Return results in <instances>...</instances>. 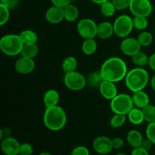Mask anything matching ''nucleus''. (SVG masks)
Returning a JSON list of instances; mask_svg holds the SVG:
<instances>
[{"instance_id": "1", "label": "nucleus", "mask_w": 155, "mask_h": 155, "mask_svg": "<svg viewBox=\"0 0 155 155\" xmlns=\"http://www.w3.org/2000/svg\"><path fill=\"white\" fill-rule=\"evenodd\" d=\"M104 80L117 83L125 79L128 71L126 62L118 57H111L104 61L100 69Z\"/></svg>"}, {"instance_id": "2", "label": "nucleus", "mask_w": 155, "mask_h": 155, "mask_svg": "<svg viewBox=\"0 0 155 155\" xmlns=\"http://www.w3.org/2000/svg\"><path fill=\"white\" fill-rule=\"evenodd\" d=\"M43 123L47 129L58 131L63 129L67 123V114L60 106L46 107L43 114Z\"/></svg>"}, {"instance_id": "3", "label": "nucleus", "mask_w": 155, "mask_h": 155, "mask_svg": "<svg viewBox=\"0 0 155 155\" xmlns=\"http://www.w3.org/2000/svg\"><path fill=\"white\" fill-rule=\"evenodd\" d=\"M124 80L126 86L131 92H138L143 90L147 86L149 82V74L145 69L137 67L128 71Z\"/></svg>"}, {"instance_id": "4", "label": "nucleus", "mask_w": 155, "mask_h": 155, "mask_svg": "<svg viewBox=\"0 0 155 155\" xmlns=\"http://www.w3.org/2000/svg\"><path fill=\"white\" fill-rule=\"evenodd\" d=\"M24 45L19 35L8 34L2 36L0 40L1 51L8 56H16L21 54Z\"/></svg>"}, {"instance_id": "5", "label": "nucleus", "mask_w": 155, "mask_h": 155, "mask_svg": "<svg viewBox=\"0 0 155 155\" xmlns=\"http://www.w3.org/2000/svg\"><path fill=\"white\" fill-rule=\"evenodd\" d=\"M110 109L114 114L127 115L134 107L132 96L128 94H118L110 101Z\"/></svg>"}, {"instance_id": "6", "label": "nucleus", "mask_w": 155, "mask_h": 155, "mask_svg": "<svg viewBox=\"0 0 155 155\" xmlns=\"http://www.w3.org/2000/svg\"><path fill=\"white\" fill-rule=\"evenodd\" d=\"M114 34L120 38H126L133 29V18L127 15H120L113 24Z\"/></svg>"}, {"instance_id": "7", "label": "nucleus", "mask_w": 155, "mask_h": 155, "mask_svg": "<svg viewBox=\"0 0 155 155\" xmlns=\"http://www.w3.org/2000/svg\"><path fill=\"white\" fill-rule=\"evenodd\" d=\"M64 83L68 89L72 91H80L87 85L86 77L76 71L65 74Z\"/></svg>"}, {"instance_id": "8", "label": "nucleus", "mask_w": 155, "mask_h": 155, "mask_svg": "<svg viewBox=\"0 0 155 155\" xmlns=\"http://www.w3.org/2000/svg\"><path fill=\"white\" fill-rule=\"evenodd\" d=\"M97 27L98 24L92 19L84 18L78 22L77 26L79 35L83 39H91L97 36Z\"/></svg>"}, {"instance_id": "9", "label": "nucleus", "mask_w": 155, "mask_h": 155, "mask_svg": "<svg viewBox=\"0 0 155 155\" xmlns=\"http://www.w3.org/2000/svg\"><path fill=\"white\" fill-rule=\"evenodd\" d=\"M129 8L134 16L148 18L152 13L153 6L150 0H132Z\"/></svg>"}, {"instance_id": "10", "label": "nucleus", "mask_w": 155, "mask_h": 155, "mask_svg": "<svg viewBox=\"0 0 155 155\" xmlns=\"http://www.w3.org/2000/svg\"><path fill=\"white\" fill-rule=\"evenodd\" d=\"M92 147L95 152L98 154L105 155L109 154L114 149L112 145V139L107 136H98L92 143Z\"/></svg>"}, {"instance_id": "11", "label": "nucleus", "mask_w": 155, "mask_h": 155, "mask_svg": "<svg viewBox=\"0 0 155 155\" xmlns=\"http://www.w3.org/2000/svg\"><path fill=\"white\" fill-rule=\"evenodd\" d=\"M21 144L15 138L8 136L2 139L1 149L5 155H18Z\"/></svg>"}, {"instance_id": "12", "label": "nucleus", "mask_w": 155, "mask_h": 155, "mask_svg": "<svg viewBox=\"0 0 155 155\" xmlns=\"http://www.w3.org/2000/svg\"><path fill=\"white\" fill-rule=\"evenodd\" d=\"M141 45L137 39L126 37L120 44V50L127 56H133L141 50Z\"/></svg>"}, {"instance_id": "13", "label": "nucleus", "mask_w": 155, "mask_h": 155, "mask_svg": "<svg viewBox=\"0 0 155 155\" xmlns=\"http://www.w3.org/2000/svg\"><path fill=\"white\" fill-rule=\"evenodd\" d=\"M15 70L21 74H29L35 69V62L33 58L21 57L18 59L15 64Z\"/></svg>"}, {"instance_id": "14", "label": "nucleus", "mask_w": 155, "mask_h": 155, "mask_svg": "<svg viewBox=\"0 0 155 155\" xmlns=\"http://www.w3.org/2000/svg\"><path fill=\"white\" fill-rule=\"evenodd\" d=\"M45 19L51 24H58L64 19V12L63 8L53 5L45 12Z\"/></svg>"}, {"instance_id": "15", "label": "nucleus", "mask_w": 155, "mask_h": 155, "mask_svg": "<svg viewBox=\"0 0 155 155\" xmlns=\"http://www.w3.org/2000/svg\"><path fill=\"white\" fill-rule=\"evenodd\" d=\"M99 92L103 98L107 100L111 101L114 98L118 95L117 88L115 83L107 81V80H103L99 87Z\"/></svg>"}, {"instance_id": "16", "label": "nucleus", "mask_w": 155, "mask_h": 155, "mask_svg": "<svg viewBox=\"0 0 155 155\" xmlns=\"http://www.w3.org/2000/svg\"><path fill=\"white\" fill-rule=\"evenodd\" d=\"M114 34V25L107 21L99 23L97 27V36L101 39H107Z\"/></svg>"}, {"instance_id": "17", "label": "nucleus", "mask_w": 155, "mask_h": 155, "mask_svg": "<svg viewBox=\"0 0 155 155\" xmlns=\"http://www.w3.org/2000/svg\"><path fill=\"white\" fill-rule=\"evenodd\" d=\"M132 98H133L134 106L140 109L144 108L149 104V96L143 90L133 92V95L132 96Z\"/></svg>"}, {"instance_id": "18", "label": "nucleus", "mask_w": 155, "mask_h": 155, "mask_svg": "<svg viewBox=\"0 0 155 155\" xmlns=\"http://www.w3.org/2000/svg\"><path fill=\"white\" fill-rule=\"evenodd\" d=\"M60 95L55 89H48L43 95V102L46 107L58 105Z\"/></svg>"}, {"instance_id": "19", "label": "nucleus", "mask_w": 155, "mask_h": 155, "mask_svg": "<svg viewBox=\"0 0 155 155\" xmlns=\"http://www.w3.org/2000/svg\"><path fill=\"white\" fill-rule=\"evenodd\" d=\"M143 139L142 133L136 130H130L127 135V142L133 148L141 147Z\"/></svg>"}, {"instance_id": "20", "label": "nucleus", "mask_w": 155, "mask_h": 155, "mask_svg": "<svg viewBox=\"0 0 155 155\" xmlns=\"http://www.w3.org/2000/svg\"><path fill=\"white\" fill-rule=\"evenodd\" d=\"M127 118H128L129 121L134 125H139V124H142L143 121H145L142 110L136 107H133L129 112V114H127Z\"/></svg>"}, {"instance_id": "21", "label": "nucleus", "mask_w": 155, "mask_h": 155, "mask_svg": "<svg viewBox=\"0 0 155 155\" xmlns=\"http://www.w3.org/2000/svg\"><path fill=\"white\" fill-rule=\"evenodd\" d=\"M103 80H104L103 78L101 71H94V72L89 74V76L86 78V83L90 87L96 88L99 87L101 83L103 82Z\"/></svg>"}, {"instance_id": "22", "label": "nucleus", "mask_w": 155, "mask_h": 155, "mask_svg": "<svg viewBox=\"0 0 155 155\" xmlns=\"http://www.w3.org/2000/svg\"><path fill=\"white\" fill-rule=\"evenodd\" d=\"M97 47V42L94 38L86 39L82 44V51L86 55H92L96 51Z\"/></svg>"}, {"instance_id": "23", "label": "nucleus", "mask_w": 155, "mask_h": 155, "mask_svg": "<svg viewBox=\"0 0 155 155\" xmlns=\"http://www.w3.org/2000/svg\"><path fill=\"white\" fill-rule=\"evenodd\" d=\"M64 19L69 22H73L77 20L79 17V10L74 5L70 4L64 8Z\"/></svg>"}, {"instance_id": "24", "label": "nucleus", "mask_w": 155, "mask_h": 155, "mask_svg": "<svg viewBox=\"0 0 155 155\" xmlns=\"http://www.w3.org/2000/svg\"><path fill=\"white\" fill-rule=\"evenodd\" d=\"M19 36L24 45L36 44V42H37V34L34 31H33V30H25L21 32L19 34Z\"/></svg>"}, {"instance_id": "25", "label": "nucleus", "mask_w": 155, "mask_h": 155, "mask_svg": "<svg viewBox=\"0 0 155 155\" xmlns=\"http://www.w3.org/2000/svg\"><path fill=\"white\" fill-rule=\"evenodd\" d=\"M39 53V48L36 44H28L24 45L21 51V56L29 58H34Z\"/></svg>"}, {"instance_id": "26", "label": "nucleus", "mask_w": 155, "mask_h": 155, "mask_svg": "<svg viewBox=\"0 0 155 155\" xmlns=\"http://www.w3.org/2000/svg\"><path fill=\"white\" fill-rule=\"evenodd\" d=\"M62 70L65 74L75 71L77 68V61L73 56H69L64 58L62 62Z\"/></svg>"}, {"instance_id": "27", "label": "nucleus", "mask_w": 155, "mask_h": 155, "mask_svg": "<svg viewBox=\"0 0 155 155\" xmlns=\"http://www.w3.org/2000/svg\"><path fill=\"white\" fill-rule=\"evenodd\" d=\"M148 59L149 58L147 56V54L141 51L132 56L133 63L139 68H142V67L148 64Z\"/></svg>"}, {"instance_id": "28", "label": "nucleus", "mask_w": 155, "mask_h": 155, "mask_svg": "<svg viewBox=\"0 0 155 155\" xmlns=\"http://www.w3.org/2000/svg\"><path fill=\"white\" fill-rule=\"evenodd\" d=\"M100 5H101L100 10H101V14L107 18H110V17L113 16L117 10L114 5L113 4L112 1H110V0L104 2Z\"/></svg>"}, {"instance_id": "29", "label": "nucleus", "mask_w": 155, "mask_h": 155, "mask_svg": "<svg viewBox=\"0 0 155 155\" xmlns=\"http://www.w3.org/2000/svg\"><path fill=\"white\" fill-rule=\"evenodd\" d=\"M127 121V115L114 114L110 120V127L113 129H117L123 127Z\"/></svg>"}, {"instance_id": "30", "label": "nucleus", "mask_w": 155, "mask_h": 155, "mask_svg": "<svg viewBox=\"0 0 155 155\" xmlns=\"http://www.w3.org/2000/svg\"><path fill=\"white\" fill-rule=\"evenodd\" d=\"M143 112L145 121L150 123L155 122V106L153 104H148L142 109Z\"/></svg>"}, {"instance_id": "31", "label": "nucleus", "mask_w": 155, "mask_h": 155, "mask_svg": "<svg viewBox=\"0 0 155 155\" xmlns=\"http://www.w3.org/2000/svg\"><path fill=\"white\" fill-rule=\"evenodd\" d=\"M141 46L146 47L151 45L153 42V36L150 32L143 31L139 35L137 38Z\"/></svg>"}, {"instance_id": "32", "label": "nucleus", "mask_w": 155, "mask_h": 155, "mask_svg": "<svg viewBox=\"0 0 155 155\" xmlns=\"http://www.w3.org/2000/svg\"><path fill=\"white\" fill-rule=\"evenodd\" d=\"M133 27L138 30H144L148 25L147 18L142 16H134V18H133Z\"/></svg>"}, {"instance_id": "33", "label": "nucleus", "mask_w": 155, "mask_h": 155, "mask_svg": "<svg viewBox=\"0 0 155 155\" xmlns=\"http://www.w3.org/2000/svg\"><path fill=\"white\" fill-rule=\"evenodd\" d=\"M10 18V11L8 8L0 4V25L3 26L7 24Z\"/></svg>"}, {"instance_id": "34", "label": "nucleus", "mask_w": 155, "mask_h": 155, "mask_svg": "<svg viewBox=\"0 0 155 155\" xmlns=\"http://www.w3.org/2000/svg\"><path fill=\"white\" fill-rule=\"evenodd\" d=\"M117 10L122 11L130 8L132 0H111Z\"/></svg>"}, {"instance_id": "35", "label": "nucleus", "mask_w": 155, "mask_h": 155, "mask_svg": "<svg viewBox=\"0 0 155 155\" xmlns=\"http://www.w3.org/2000/svg\"><path fill=\"white\" fill-rule=\"evenodd\" d=\"M145 133L147 138L149 139L153 144H155V122L148 124Z\"/></svg>"}, {"instance_id": "36", "label": "nucleus", "mask_w": 155, "mask_h": 155, "mask_svg": "<svg viewBox=\"0 0 155 155\" xmlns=\"http://www.w3.org/2000/svg\"><path fill=\"white\" fill-rule=\"evenodd\" d=\"M33 153V148L30 144L23 143L21 144L19 155H32Z\"/></svg>"}, {"instance_id": "37", "label": "nucleus", "mask_w": 155, "mask_h": 155, "mask_svg": "<svg viewBox=\"0 0 155 155\" xmlns=\"http://www.w3.org/2000/svg\"><path fill=\"white\" fill-rule=\"evenodd\" d=\"M71 155H90V154H89V149L86 147L80 145V146L75 147L72 150Z\"/></svg>"}, {"instance_id": "38", "label": "nucleus", "mask_w": 155, "mask_h": 155, "mask_svg": "<svg viewBox=\"0 0 155 155\" xmlns=\"http://www.w3.org/2000/svg\"><path fill=\"white\" fill-rule=\"evenodd\" d=\"M0 4L6 6L9 9L13 8L18 5V0H0Z\"/></svg>"}, {"instance_id": "39", "label": "nucleus", "mask_w": 155, "mask_h": 155, "mask_svg": "<svg viewBox=\"0 0 155 155\" xmlns=\"http://www.w3.org/2000/svg\"><path fill=\"white\" fill-rule=\"evenodd\" d=\"M112 145H113V148L114 149H120L121 148L124 147V141L121 138H114V139H112Z\"/></svg>"}, {"instance_id": "40", "label": "nucleus", "mask_w": 155, "mask_h": 155, "mask_svg": "<svg viewBox=\"0 0 155 155\" xmlns=\"http://www.w3.org/2000/svg\"><path fill=\"white\" fill-rule=\"evenodd\" d=\"M53 5L58 6L60 8H65L68 5L71 4V0H51Z\"/></svg>"}, {"instance_id": "41", "label": "nucleus", "mask_w": 155, "mask_h": 155, "mask_svg": "<svg viewBox=\"0 0 155 155\" xmlns=\"http://www.w3.org/2000/svg\"><path fill=\"white\" fill-rule=\"evenodd\" d=\"M152 145H153V142L150 140L149 139L146 138V139H144L143 141H142V145H141V148H144L145 150L146 151H149V150L152 148Z\"/></svg>"}, {"instance_id": "42", "label": "nucleus", "mask_w": 155, "mask_h": 155, "mask_svg": "<svg viewBox=\"0 0 155 155\" xmlns=\"http://www.w3.org/2000/svg\"><path fill=\"white\" fill-rule=\"evenodd\" d=\"M130 155H150V154L148 151H146V150H145L144 148L139 147V148H133V150L132 151L131 154Z\"/></svg>"}, {"instance_id": "43", "label": "nucleus", "mask_w": 155, "mask_h": 155, "mask_svg": "<svg viewBox=\"0 0 155 155\" xmlns=\"http://www.w3.org/2000/svg\"><path fill=\"white\" fill-rule=\"evenodd\" d=\"M148 66L152 71H155V53L151 54L148 59Z\"/></svg>"}, {"instance_id": "44", "label": "nucleus", "mask_w": 155, "mask_h": 155, "mask_svg": "<svg viewBox=\"0 0 155 155\" xmlns=\"http://www.w3.org/2000/svg\"><path fill=\"white\" fill-rule=\"evenodd\" d=\"M150 84H151V88H152L153 90L155 92V75H154L151 77V80H150Z\"/></svg>"}, {"instance_id": "45", "label": "nucleus", "mask_w": 155, "mask_h": 155, "mask_svg": "<svg viewBox=\"0 0 155 155\" xmlns=\"http://www.w3.org/2000/svg\"><path fill=\"white\" fill-rule=\"evenodd\" d=\"M92 2L95 3V4H98V5H101L102 3H104V2L107 1V0H91Z\"/></svg>"}, {"instance_id": "46", "label": "nucleus", "mask_w": 155, "mask_h": 155, "mask_svg": "<svg viewBox=\"0 0 155 155\" xmlns=\"http://www.w3.org/2000/svg\"><path fill=\"white\" fill-rule=\"evenodd\" d=\"M39 155H53V154H51V153H49V152H42V153H40Z\"/></svg>"}, {"instance_id": "47", "label": "nucleus", "mask_w": 155, "mask_h": 155, "mask_svg": "<svg viewBox=\"0 0 155 155\" xmlns=\"http://www.w3.org/2000/svg\"><path fill=\"white\" fill-rule=\"evenodd\" d=\"M115 155H127V154H124V153H117V154H116Z\"/></svg>"}, {"instance_id": "48", "label": "nucleus", "mask_w": 155, "mask_h": 155, "mask_svg": "<svg viewBox=\"0 0 155 155\" xmlns=\"http://www.w3.org/2000/svg\"><path fill=\"white\" fill-rule=\"evenodd\" d=\"M99 155H101V154H99Z\"/></svg>"}]
</instances>
